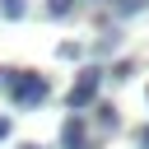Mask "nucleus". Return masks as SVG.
Instances as JSON below:
<instances>
[{
  "label": "nucleus",
  "mask_w": 149,
  "mask_h": 149,
  "mask_svg": "<svg viewBox=\"0 0 149 149\" xmlns=\"http://www.w3.org/2000/svg\"><path fill=\"white\" fill-rule=\"evenodd\" d=\"M0 84H5V93H9L14 102H23V107H37V102L51 98V84H47L42 74H28V70H5Z\"/></svg>",
  "instance_id": "obj_1"
},
{
  "label": "nucleus",
  "mask_w": 149,
  "mask_h": 149,
  "mask_svg": "<svg viewBox=\"0 0 149 149\" xmlns=\"http://www.w3.org/2000/svg\"><path fill=\"white\" fill-rule=\"evenodd\" d=\"M98 84H102V70H98V65L79 70V79H74V88H70V112H84V107L98 98Z\"/></svg>",
  "instance_id": "obj_2"
},
{
  "label": "nucleus",
  "mask_w": 149,
  "mask_h": 149,
  "mask_svg": "<svg viewBox=\"0 0 149 149\" xmlns=\"http://www.w3.org/2000/svg\"><path fill=\"white\" fill-rule=\"evenodd\" d=\"M61 149H88V130H84V116H65V126H61Z\"/></svg>",
  "instance_id": "obj_3"
},
{
  "label": "nucleus",
  "mask_w": 149,
  "mask_h": 149,
  "mask_svg": "<svg viewBox=\"0 0 149 149\" xmlns=\"http://www.w3.org/2000/svg\"><path fill=\"white\" fill-rule=\"evenodd\" d=\"M23 9H28V0H0V14L5 19H23Z\"/></svg>",
  "instance_id": "obj_4"
},
{
  "label": "nucleus",
  "mask_w": 149,
  "mask_h": 149,
  "mask_svg": "<svg viewBox=\"0 0 149 149\" xmlns=\"http://www.w3.org/2000/svg\"><path fill=\"white\" fill-rule=\"evenodd\" d=\"M70 5H74V0H51V5H47V14H51V19H65V14H70Z\"/></svg>",
  "instance_id": "obj_5"
},
{
  "label": "nucleus",
  "mask_w": 149,
  "mask_h": 149,
  "mask_svg": "<svg viewBox=\"0 0 149 149\" xmlns=\"http://www.w3.org/2000/svg\"><path fill=\"white\" fill-rule=\"evenodd\" d=\"M98 121H102V126H112V130H116V112H112V107H98Z\"/></svg>",
  "instance_id": "obj_6"
},
{
  "label": "nucleus",
  "mask_w": 149,
  "mask_h": 149,
  "mask_svg": "<svg viewBox=\"0 0 149 149\" xmlns=\"http://www.w3.org/2000/svg\"><path fill=\"white\" fill-rule=\"evenodd\" d=\"M140 5H144V0H116V14H135Z\"/></svg>",
  "instance_id": "obj_7"
},
{
  "label": "nucleus",
  "mask_w": 149,
  "mask_h": 149,
  "mask_svg": "<svg viewBox=\"0 0 149 149\" xmlns=\"http://www.w3.org/2000/svg\"><path fill=\"white\" fill-rule=\"evenodd\" d=\"M140 149H149V126H144V130H140Z\"/></svg>",
  "instance_id": "obj_8"
},
{
  "label": "nucleus",
  "mask_w": 149,
  "mask_h": 149,
  "mask_svg": "<svg viewBox=\"0 0 149 149\" xmlns=\"http://www.w3.org/2000/svg\"><path fill=\"white\" fill-rule=\"evenodd\" d=\"M5 135H9V121H5V116H0V140H5Z\"/></svg>",
  "instance_id": "obj_9"
},
{
  "label": "nucleus",
  "mask_w": 149,
  "mask_h": 149,
  "mask_svg": "<svg viewBox=\"0 0 149 149\" xmlns=\"http://www.w3.org/2000/svg\"><path fill=\"white\" fill-rule=\"evenodd\" d=\"M0 74H5V70H0Z\"/></svg>",
  "instance_id": "obj_10"
}]
</instances>
